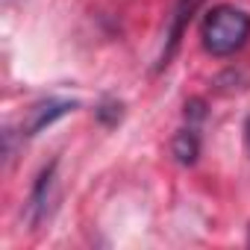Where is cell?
I'll use <instances>...</instances> for the list:
<instances>
[{
    "instance_id": "7",
    "label": "cell",
    "mask_w": 250,
    "mask_h": 250,
    "mask_svg": "<svg viewBox=\"0 0 250 250\" xmlns=\"http://www.w3.org/2000/svg\"><path fill=\"white\" fill-rule=\"evenodd\" d=\"M247 244H250V229H247Z\"/></svg>"
},
{
    "instance_id": "6",
    "label": "cell",
    "mask_w": 250,
    "mask_h": 250,
    "mask_svg": "<svg viewBox=\"0 0 250 250\" xmlns=\"http://www.w3.org/2000/svg\"><path fill=\"white\" fill-rule=\"evenodd\" d=\"M244 133H247V147H250V121H247V127H244Z\"/></svg>"
},
{
    "instance_id": "3",
    "label": "cell",
    "mask_w": 250,
    "mask_h": 250,
    "mask_svg": "<svg viewBox=\"0 0 250 250\" xmlns=\"http://www.w3.org/2000/svg\"><path fill=\"white\" fill-rule=\"evenodd\" d=\"M77 103H71V100H47V103H39V106H33L30 109V121H27V136H36L39 130H44L47 124H53L56 118H62L65 112H71Z\"/></svg>"
},
{
    "instance_id": "5",
    "label": "cell",
    "mask_w": 250,
    "mask_h": 250,
    "mask_svg": "<svg viewBox=\"0 0 250 250\" xmlns=\"http://www.w3.org/2000/svg\"><path fill=\"white\" fill-rule=\"evenodd\" d=\"M197 150H200V142H197V133L194 130H183L174 139V156L180 162H194L197 159Z\"/></svg>"
},
{
    "instance_id": "2",
    "label": "cell",
    "mask_w": 250,
    "mask_h": 250,
    "mask_svg": "<svg viewBox=\"0 0 250 250\" xmlns=\"http://www.w3.org/2000/svg\"><path fill=\"white\" fill-rule=\"evenodd\" d=\"M203 3V0H177V6H174V18H171V27H168V47H165V53H162V62L159 65H168V59L174 56V50H177V44H180V36H183V30L188 27V21H191V15L197 12V6Z\"/></svg>"
},
{
    "instance_id": "4",
    "label": "cell",
    "mask_w": 250,
    "mask_h": 250,
    "mask_svg": "<svg viewBox=\"0 0 250 250\" xmlns=\"http://www.w3.org/2000/svg\"><path fill=\"white\" fill-rule=\"evenodd\" d=\"M50 188H53V165L39 177L36 191H33V203H30V206H33V212H36V221L47 215V206H50V203H47V200H50Z\"/></svg>"
},
{
    "instance_id": "1",
    "label": "cell",
    "mask_w": 250,
    "mask_h": 250,
    "mask_svg": "<svg viewBox=\"0 0 250 250\" xmlns=\"http://www.w3.org/2000/svg\"><path fill=\"white\" fill-rule=\"evenodd\" d=\"M200 39L206 53L212 56H232L250 39V15L238 6H215L206 12L200 24Z\"/></svg>"
}]
</instances>
